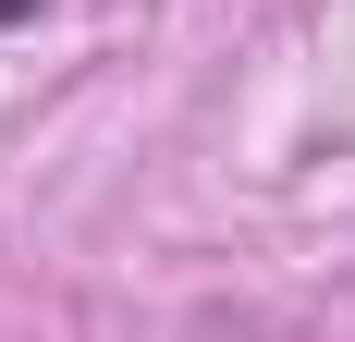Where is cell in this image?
I'll return each mask as SVG.
<instances>
[{"label":"cell","mask_w":355,"mask_h":342,"mask_svg":"<svg viewBox=\"0 0 355 342\" xmlns=\"http://www.w3.org/2000/svg\"><path fill=\"white\" fill-rule=\"evenodd\" d=\"M12 12H37V0H0V25H12Z\"/></svg>","instance_id":"1"}]
</instances>
